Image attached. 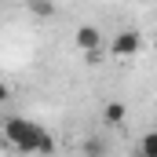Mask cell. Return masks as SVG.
Returning a JSON list of instances; mask_svg holds the SVG:
<instances>
[{
    "label": "cell",
    "mask_w": 157,
    "mask_h": 157,
    "mask_svg": "<svg viewBox=\"0 0 157 157\" xmlns=\"http://www.w3.org/2000/svg\"><path fill=\"white\" fill-rule=\"evenodd\" d=\"M4 139L22 154H51L55 150V143L44 135V128L29 117H7L4 121Z\"/></svg>",
    "instance_id": "obj_1"
},
{
    "label": "cell",
    "mask_w": 157,
    "mask_h": 157,
    "mask_svg": "<svg viewBox=\"0 0 157 157\" xmlns=\"http://www.w3.org/2000/svg\"><path fill=\"white\" fill-rule=\"evenodd\" d=\"M7 99H11V91H7V84H4V80H0V106H4V102H7Z\"/></svg>",
    "instance_id": "obj_7"
},
{
    "label": "cell",
    "mask_w": 157,
    "mask_h": 157,
    "mask_svg": "<svg viewBox=\"0 0 157 157\" xmlns=\"http://www.w3.org/2000/svg\"><path fill=\"white\" fill-rule=\"evenodd\" d=\"M139 154L143 157H157V132H150V135L139 139Z\"/></svg>",
    "instance_id": "obj_6"
},
{
    "label": "cell",
    "mask_w": 157,
    "mask_h": 157,
    "mask_svg": "<svg viewBox=\"0 0 157 157\" xmlns=\"http://www.w3.org/2000/svg\"><path fill=\"white\" fill-rule=\"evenodd\" d=\"M73 44H77L84 55H88V51H102V33H99V26H77Z\"/></svg>",
    "instance_id": "obj_3"
},
{
    "label": "cell",
    "mask_w": 157,
    "mask_h": 157,
    "mask_svg": "<svg viewBox=\"0 0 157 157\" xmlns=\"http://www.w3.org/2000/svg\"><path fill=\"white\" fill-rule=\"evenodd\" d=\"M124 117H128L124 102H106V110H102V121H106V124H121Z\"/></svg>",
    "instance_id": "obj_4"
},
{
    "label": "cell",
    "mask_w": 157,
    "mask_h": 157,
    "mask_svg": "<svg viewBox=\"0 0 157 157\" xmlns=\"http://www.w3.org/2000/svg\"><path fill=\"white\" fill-rule=\"evenodd\" d=\"M29 11H33L37 18H51V15H55V4H51V0H29Z\"/></svg>",
    "instance_id": "obj_5"
},
{
    "label": "cell",
    "mask_w": 157,
    "mask_h": 157,
    "mask_svg": "<svg viewBox=\"0 0 157 157\" xmlns=\"http://www.w3.org/2000/svg\"><path fill=\"white\" fill-rule=\"evenodd\" d=\"M139 48H143V37H139L135 29H121L117 37L110 40V51H113L117 59H132V55H139Z\"/></svg>",
    "instance_id": "obj_2"
}]
</instances>
